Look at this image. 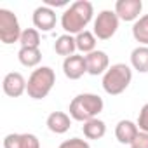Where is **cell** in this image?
Wrapping results in <instances>:
<instances>
[{
    "label": "cell",
    "instance_id": "obj_8",
    "mask_svg": "<svg viewBox=\"0 0 148 148\" xmlns=\"http://www.w3.org/2000/svg\"><path fill=\"white\" fill-rule=\"evenodd\" d=\"M63 71L70 80H79L84 73H87V64H86V56L73 54L64 58L63 61Z\"/></svg>",
    "mask_w": 148,
    "mask_h": 148
},
{
    "label": "cell",
    "instance_id": "obj_7",
    "mask_svg": "<svg viewBox=\"0 0 148 148\" xmlns=\"http://www.w3.org/2000/svg\"><path fill=\"white\" fill-rule=\"evenodd\" d=\"M143 9L141 0H117L115 4V14L122 21H138Z\"/></svg>",
    "mask_w": 148,
    "mask_h": 148
},
{
    "label": "cell",
    "instance_id": "obj_19",
    "mask_svg": "<svg viewBox=\"0 0 148 148\" xmlns=\"http://www.w3.org/2000/svg\"><path fill=\"white\" fill-rule=\"evenodd\" d=\"M132 37L136 38V42H139L141 45L148 47V14L141 16L132 25Z\"/></svg>",
    "mask_w": 148,
    "mask_h": 148
},
{
    "label": "cell",
    "instance_id": "obj_10",
    "mask_svg": "<svg viewBox=\"0 0 148 148\" xmlns=\"http://www.w3.org/2000/svg\"><path fill=\"white\" fill-rule=\"evenodd\" d=\"M86 64H87V73H91V75H101V73H106L110 59H108L106 52L92 51V52L86 54Z\"/></svg>",
    "mask_w": 148,
    "mask_h": 148
},
{
    "label": "cell",
    "instance_id": "obj_6",
    "mask_svg": "<svg viewBox=\"0 0 148 148\" xmlns=\"http://www.w3.org/2000/svg\"><path fill=\"white\" fill-rule=\"evenodd\" d=\"M119 28V16L115 11H101L94 21V35L99 40H108Z\"/></svg>",
    "mask_w": 148,
    "mask_h": 148
},
{
    "label": "cell",
    "instance_id": "obj_11",
    "mask_svg": "<svg viewBox=\"0 0 148 148\" xmlns=\"http://www.w3.org/2000/svg\"><path fill=\"white\" fill-rule=\"evenodd\" d=\"M33 25L42 32H51L56 26V12L47 5L37 7L33 12Z\"/></svg>",
    "mask_w": 148,
    "mask_h": 148
},
{
    "label": "cell",
    "instance_id": "obj_18",
    "mask_svg": "<svg viewBox=\"0 0 148 148\" xmlns=\"http://www.w3.org/2000/svg\"><path fill=\"white\" fill-rule=\"evenodd\" d=\"M75 49H77V42H75V38H73L71 35H61V37L56 40V44H54L56 54L66 56V58H68V56H73Z\"/></svg>",
    "mask_w": 148,
    "mask_h": 148
},
{
    "label": "cell",
    "instance_id": "obj_24",
    "mask_svg": "<svg viewBox=\"0 0 148 148\" xmlns=\"http://www.w3.org/2000/svg\"><path fill=\"white\" fill-rule=\"evenodd\" d=\"M131 148H148V132H139L131 143Z\"/></svg>",
    "mask_w": 148,
    "mask_h": 148
},
{
    "label": "cell",
    "instance_id": "obj_20",
    "mask_svg": "<svg viewBox=\"0 0 148 148\" xmlns=\"http://www.w3.org/2000/svg\"><path fill=\"white\" fill-rule=\"evenodd\" d=\"M75 42H77V49L84 54H89L92 51H96V35L84 30L82 33H79L75 37Z\"/></svg>",
    "mask_w": 148,
    "mask_h": 148
},
{
    "label": "cell",
    "instance_id": "obj_4",
    "mask_svg": "<svg viewBox=\"0 0 148 148\" xmlns=\"http://www.w3.org/2000/svg\"><path fill=\"white\" fill-rule=\"evenodd\" d=\"M56 84V73L49 66H40L32 71L26 84V92L33 99H44Z\"/></svg>",
    "mask_w": 148,
    "mask_h": 148
},
{
    "label": "cell",
    "instance_id": "obj_9",
    "mask_svg": "<svg viewBox=\"0 0 148 148\" xmlns=\"http://www.w3.org/2000/svg\"><path fill=\"white\" fill-rule=\"evenodd\" d=\"M26 80H25V77L21 75V73H18V71H11V73H7V75L4 77V84H2V87H4V92L7 94V96H11V98H19L25 91H26Z\"/></svg>",
    "mask_w": 148,
    "mask_h": 148
},
{
    "label": "cell",
    "instance_id": "obj_25",
    "mask_svg": "<svg viewBox=\"0 0 148 148\" xmlns=\"http://www.w3.org/2000/svg\"><path fill=\"white\" fill-rule=\"evenodd\" d=\"M66 4H68L66 0H58V2H56V0H45V5H47V7H51V5L59 7V5H66Z\"/></svg>",
    "mask_w": 148,
    "mask_h": 148
},
{
    "label": "cell",
    "instance_id": "obj_3",
    "mask_svg": "<svg viewBox=\"0 0 148 148\" xmlns=\"http://www.w3.org/2000/svg\"><path fill=\"white\" fill-rule=\"evenodd\" d=\"M131 80H132L131 68L124 63H117V64H112L103 75V89L106 94L117 96L129 87Z\"/></svg>",
    "mask_w": 148,
    "mask_h": 148
},
{
    "label": "cell",
    "instance_id": "obj_2",
    "mask_svg": "<svg viewBox=\"0 0 148 148\" xmlns=\"http://www.w3.org/2000/svg\"><path fill=\"white\" fill-rule=\"evenodd\" d=\"M103 106H105V103L98 94L84 92V94H79L71 99L70 117L73 120H79V122H87V120L96 119V115L103 112Z\"/></svg>",
    "mask_w": 148,
    "mask_h": 148
},
{
    "label": "cell",
    "instance_id": "obj_1",
    "mask_svg": "<svg viewBox=\"0 0 148 148\" xmlns=\"http://www.w3.org/2000/svg\"><path fill=\"white\" fill-rule=\"evenodd\" d=\"M92 14H94V9H92L91 2H87V0H77V2H73L63 12L61 26L66 32V35H71V33L79 35L89 25V21L92 19Z\"/></svg>",
    "mask_w": 148,
    "mask_h": 148
},
{
    "label": "cell",
    "instance_id": "obj_14",
    "mask_svg": "<svg viewBox=\"0 0 148 148\" xmlns=\"http://www.w3.org/2000/svg\"><path fill=\"white\" fill-rule=\"evenodd\" d=\"M71 125L70 115H66L64 112H52L47 117V127L51 132L54 134H64Z\"/></svg>",
    "mask_w": 148,
    "mask_h": 148
},
{
    "label": "cell",
    "instance_id": "obj_16",
    "mask_svg": "<svg viewBox=\"0 0 148 148\" xmlns=\"http://www.w3.org/2000/svg\"><path fill=\"white\" fill-rule=\"evenodd\" d=\"M82 131H84V136H86L87 139H101V138L106 134V125H105L103 120L92 119V120L84 122Z\"/></svg>",
    "mask_w": 148,
    "mask_h": 148
},
{
    "label": "cell",
    "instance_id": "obj_23",
    "mask_svg": "<svg viewBox=\"0 0 148 148\" xmlns=\"http://www.w3.org/2000/svg\"><path fill=\"white\" fill-rule=\"evenodd\" d=\"M138 129L141 132H148V103L141 108V112L138 115Z\"/></svg>",
    "mask_w": 148,
    "mask_h": 148
},
{
    "label": "cell",
    "instance_id": "obj_15",
    "mask_svg": "<svg viewBox=\"0 0 148 148\" xmlns=\"http://www.w3.org/2000/svg\"><path fill=\"white\" fill-rule=\"evenodd\" d=\"M18 58H19V63L23 66L33 68L42 61V52L38 47H21L18 52Z\"/></svg>",
    "mask_w": 148,
    "mask_h": 148
},
{
    "label": "cell",
    "instance_id": "obj_17",
    "mask_svg": "<svg viewBox=\"0 0 148 148\" xmlns=\"http://www.w3.org/2000/svg\"><path fill=\"white\" fill-rule=\"evenodd\" d=\"M131 64L139 73H146L148 71V47H145V45L136 47L131 52Z\"/></svg>",
    "mask_w": 148,
    "mask_h": 148
},
{
    "label": "cell",
    "instance_id": "obj_13",
    "mask_svg": "<svg viewBox=\"0 0 148 148\" xmlns=\"http://www.w3.org/2000/svg\"><path fill=\"white\" fill-rule=\"evenodd\" d=\"M138 134H139L138 124H134L131 120H120L115 127V136H117L119 143H122V145H131Z\"/></svg>",
    "mask_w": 148,
    "mask_h": 148
},
{
    "label": "cell",
    "instance_id": "obj_12",
    "mask_svg": "<svg viewBox=\"0 0 148 148\" xmlns=\"http://www.w3.org/2000/svg\"><path fill=\"white\" fill-rule=\"evenodd\" d=\"M4 148H40V141L35 134H7L4 138Z\"/></svg>",
    "mask_w": 148,
    "mask_h": 148
},
{
    "label": "cell",
    "instance_id": "obj_5",
    "mask_svg": "<svg viewBox=\"0 0 148 148\" xmlns=\"http://www.w3.org/2000/svg\"><path fill=\"white\" fill-rule=\"evenodd\" d=\"M21 26L16 14L9 9H0V40L2 44H14L21 38Z\"/></svg>",
    "mask_w": 148,
    "mask_h": 148
},
{
    "label": "cell",
    "instance_id": "obj_22",
    "mask_svg": "<svg viewBox=\"0 0 148 148\" xmlns=\"http://www.w3.org/2000/svg\"><path fill=\"white\" fill-rule=\"evenodd\" d=\"M59 148H91L89 143L86 139H80V138H71V139H66L59 145Z\"/></svg>",
    "mask_w": 148,
    "mask_h": 148
},
{
    "label": "cell",
    "instance_id": "obj_21",
    "mask_svg": "<svg viewBox=\"0 0 148 148\" xmlns=\"http://www.w3.org/2000/svg\"><path fill=\"white\" fill-rule=\"evenodd\" d=\"M21 47H38L40 45V33L35 28H26L21 33Z\"/></svg>",
    "mask_w": 148,
    "mask_h": 148
}]
</instances>
